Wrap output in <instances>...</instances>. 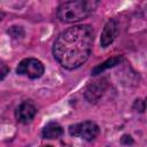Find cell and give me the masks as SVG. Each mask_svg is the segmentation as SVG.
<instances>
[{
	"mask_svg": "<svg viewBox=\"0 0 147 147\" xmlns=\"http://www.w3.org/2000/svg\"><path fill=\"white\" fill-rule=\"evenodd\" d=\"M134 108L136 109H138V111H140V113H142L144 110H145V103H144V101L142 100H136V102H134Z\"/></svg>",
	"mask_w": 147,
	"mask_h": 147,
	"instance_id": "8fae6325",
	"label": "cell"
},
{
	"mask_svg": "<svg viewBox=\"0 0 147 147\" xmlns=\"http://www.w3.org/2000/svg\"><path fill=\"white\" fill-rule=\"evenodd\" d=\"M1 79H3L5 78V76L8 74V71H9V69L6 67V64H3V63H1Z\"/></svg>",
	"mask_w": 147,
	"mask_h": 147,
	"instance_id": "7c38bea8",
	"label": "cell"
},
{
	"mask_svg": "<svg viewBox=\"0 0 147 147\" xmlns=\"http://www.w3.org/2000/svg\"><path fill=\"white\" fill-rule=\"evenodd\" d=\"M93 40L91 25H74L59 34L53 45V55L63 68L76 69L88 59Z\"/></svg>",
	"mask_w": 147,
	"mask_h": 147,
	"instance_id": "6da1fadb",
	"label": "cell"
},
{
	"mask_svg": "<svg viewBox=\"0 0 147 147\" xmlns=\"http://www.w3.org/2000/svg\"><path fill=\"white\" fill-rule=\"evenodd\" d=\"M117 34H118V23H117V21L116 20L108 21L107 24L105 25L102 34H101V40H100L101 46L102 47L109 46L115 40Z\"/></svg>",
	"mask_w": 147,
	"mask_h": 147,
	"instance_id": "8992f818",
	"label": "cell"
},
{
	"mask_svg": "<svg viewBox=\"0 0 147 147\" xmlns=\"http://www.w3.org/2000/svg\"><path fill=\"white\" fill-rule=\"evenodd\" d=\"M122 60H123V56H122V55L113 56V57L108 59L107 61L102 62L101 64L94 67V68L92 69V75H99V74L103 72L105 70H107V69H109V68H113V67H115L116 64H119V62H121Z\"/></svg>",
	"mask_w": 147,
	"mask_h": 147,
	"instance_id": "9c48e42d",
	"label": "cell"
},
{
	"mask_svg": "<svg viewBox=\"0 0 147 147\" xmlns=\"http://www.w3.org/2000/svg\"><path fill=\"white\" fill-rule=\"evenodd\" d=\"M106 88H107V82H106V79L96 80V82L91 83L87 86L86 91H85V98H86V100L90 103L96 102L102 96V94L105 93Z\"/></svg>",
	"mask_w": 147,
	"mask_h": 147,
	"instance_id": "5b68a950",
	"label": "cell"
},
{
	"mask_svg": "<svg viewBox=\"0 0 147 147\" xmlns=\"http://www.w3.org/2000/svg\"><path fill=\"white\" fill-rule=\"evenodd\" d=\"M44 147H52V146H44Z\"/></svg>",
	"mask_w": 147,
	"mask_h": 147,
	"instance_id": "5bb4252c",
	"label": "cell"
},
{
	"mask_svg": "<svg viewBox=\"0 0 147 147\" xmlns=\"http://www.w3.org/2000/svg\"><path fill=\"white\" fill-rule=\"evenodd\" d=\"M63 134V129L55 122L48 123L42 130V137L45 139H56Z\"/></svg>",
	"mask_w": 147,
	"mask_h": 147,
	"instance_id": "ba28073f",
	"label": "cell"
},
{
	"mask_svg": "<svg viewBox=\"0 0 147 147\" xmlns=\"http://www.w3.org/2000/svg\"><path fill=\"white\" fill-rule=\"evenodd\" d=\"M122 142H123L124 145H129V144H132L133 140H132V138H131L130 136L125 134V136H123V138H122Z\"/></svg>",
	"mask_w": 147,
	"mask_h": 147,
	"instance_id": "4fadbf2b",
	"label": "cell"
},
{
	"mask_svg": "<svg viewBox=\"0 0 147 147\" xmlns=\"http://www.w3.org/2000/svg\"><path fill=\"white\" fill-rule=\"evenodd\" d=\"M36 107L30 103V102H23L18 106V108L16 109V113H15V116L17 118L18 122L23 123V124H28L30 123L33 117L36 116Z\"/></svg>",
	"mask_w": 147,
	"mask_h": 147,
	"instance_id": "52a82bcc",
	"label": "cell"
},
{
	"mask_svg": "<svg viewBox=\"0 0 147 147\" xmlns=\"http://www.w3.org/2000/svg\"><path fill=\"white\" fill-rule=\"evenodd\" d=\"M69 133L74 137H79L87 141H91L96 138L99 134V126L91 121H85L82 123L74 124L69 127Z\"/></svg>",
	"mask_w": 147,
	"mask_h": 147,
	"instance_id": "3957f363",
	"label": "cell"
},
{
	"mask_svg": "<svg viewBox=\"0 0 147 147\" xmlns=\"http://www.w3.org/2000/svg\"><path fill=\"white\" fill-rule=\"evenodd\" d=\"M98 6L96 1L77 0L63 2L57 8V18L64 23H74L86 18Z\"/></svg>",
	"mask_w": 147,
	"mask_h": 147,
	"instance_id": "7a4b0ae2",
	"label": "cell"
},
{
	"mask_svg": "<svg viewBox=\"0 0 147 147\" xmlns=\"http://www.w3.org/2000/svg\"><path fill=\"white\" fill-rule=\"evenodd\" d=\"M8 34L11 36L13 38L17 39V38H22L24 36V30L22 26H17V25H13L8 29Z\"/></svg>",
	"mask_w": 147,
	"mask_h": 147,
	"instance_id": "30bf717a",
	"label": "cell"
},
{
	"mask_svg": "<svg viewBox=\"0 0 147 147\" xmlns=\"http://www.w3.org/2000/svg\"><path fill=\"white\" fill-rule=\"evenodd\" d=\"M16 72L18 75H25L29 78H39L44 74V65L37 59H25L20 62Z\"/></svg>",
	"mask_w": 147,
	"mask_h": 147,
	"instance_id": "277c9868",
	"label": "cell"
}]
</instances>
